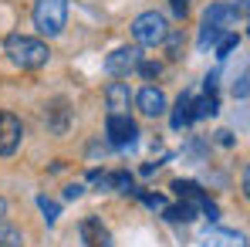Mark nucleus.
<instances>
[{
    "label": "nucleus",
    "instance_id": "1",
    "mask_svg": "<svg viewBox=\"0 0 250 247\" xmlns=\"http://www.w3.org/2000/svg\"><path fill=\"white\" fill-rule=\"evenodd\" d=\"M7 54L21 68H44L47 58H51V51H47L44 41H38V38H21V34L7 38Z\"/></svg>",
    "mask_w": 250,
    "mask_h": 247
},
{
    "label": "nucleus",
    "instance_id": "25",
    "mask_svg": "<svg viewBox=\"0 0 250 247\" xmlns=\"http://www.w3.org/2000/svg\"><path fill=\"white\" fill-rule=\"evenodd\" d=\"M82 193H84V186H82V183H71V186L64 190V197H68V200H78Z\"/></svg>",
    "mask_w": 250,
    "mask_h": 247
},
{
    "label": "nucleus",
    "instance_id": "14",
    "mask_svg": "<svg viewBox=\"0 0 250 247\" xmlns=\"http://www.w3.org/2000/svg\"><path fill=\"white\" fill-rule=\"evenodd\" d=\"M189 122H193V95H179L176 98V112H172V129H183Z\"/></svg>",
    "mask_w": 250,
    "mask_h": 247
},
{
    "label": "nucleus",
    "instance_id": "20",
    "mask_svg": "<svg viewBox=\"0 0 250 247\" xmlns=\"http://www.w3.org/2000/svg\"><path fill=\"white\" fill-rule=\"evenodd\" d=\"M227 31H216V27H207L203 24V34H200V47H209V44H216L220 38H223Z\"/></svg>",
    "mask_w": 250,
    "mask_h": 247
},
{
    "label": "nucleus",
    "instance_id": "13",
    "mask_svg": "<svg viewBox=\"0 0 250 247\" xmlns=\"http://www.w3.org/2000/svg\"><path fill=\"white\" fill-rule=\"evenodd\" d=\"M220 112V102H216V91H209L203 98H193V119H209V115H216Z\"/></svg>",
    "mask_w": 250,
    "mask_h": 247
},
{
    "label": "nucleus",
    "instance_id": "11",
    "mask_svg": "<svg viewBox=\"0 0 250 247\" xmlns=\"http://www.w3.org/2000/svg\"><path fill=\"white\" fill-rule=\"evenodd\" d=\"M105 98H108V109L112 115H128V102H132V91L125 82H112L105 88Z\"/></svg>",
    "mask_w": 250,
    "mask_h": 247
},
{
    "label": "nucleus",
    "instance_id": "21",
    "mask_svg": "<svg viewBox=\"0 0 250 247\" xmlns=\"http://www.w3.org/2000/svg\"><path fill=\"white\" fill-rule=\"evenodd\" d=\"M38 206H41V213H44V220H47V224H54V220H58V203H54V200L41 197V200H38Z\"/></svg>",
    "mask_w": 250,
    "mask_h": 247
},
{
    "label": "nucleus",
    "instance_id": "18",
    "mask_svg": "<svg viewBox=\"0 0 250 247\" xmlns=\"http://www.w3.org/2000/svg\"><path fill=\"white\" fill-rule=\"evenodd\" d=\"M237 44H240V34H223V38L216 41V58H227Z\"/></svg>",
    "mask_w": 250,
    "mask_h": 247
},
{
    "label": "nucleus",
    "instance_id": "15",
    "mask_svg": "<svg viewBox=\"0 0 250 247\" xmlns=\"http://www.w3.org/2000/svg\"><path fill=\"white\" fill-rule=\"evenodd\" d=\"M172 190L179 193V200H193V203L203 200V190H200V183H193V180H176Z\"/></svg>",
    "mask_w": 250,
    "mask_h": 247
},
{
    "label": "nucleus",
    "instance_id": "2",
    "mask_svg": "<svg viewBox=\"0 0 250 247\" xmlns=\"http://www.w3.org/2000/svg\"><path fill=\"white\" fill-rule=\"evenodd\" d=\"M68 24V0H38L34 3V27L47 34V38H58Z\"/></svg>",
    "mask_w": 250,
    "mask_h": 247
},
{
    "label": "nucleus",
    "instance_id": "24",
    "mask_svg": "<svg viewBox=\"0 0 250 247\" xmlns=\"http://www.w3.org/2000/svg\"><path fill=\"white\" fill-rule=\"evenodd\" d=\"M169 7H172V14H179V17H183V14L189 10V0H169Z\"/></svg>",
    "mask_w": 250,
    "mask_h": 247
},
{
    "label": "nucleus",
    "instance_id": "10",
    "mask_svg": "<svg viewBox=\"0 0 250 247\" xmlns=\"http://www.w3.org/2000/svg\"><path fill=\"white\" fill-rule=\"evenodd\" d=\"M203 247H247V237L240 230H223V227H213L203 234Z\"/></svg>",
    "mask_w": 250,
    "mask_h": 247
},
{
    "label": "nucleus",
    "instance_id": "7",
    "mask_svg": "<svg viewBox=\"0 0 250 247\" xmlns=\"http://www.w3.org/2000/svg\"><path fill=\"white\" fill-rule=\"evenodd\" d=\"M237 17H240L237 7H230V3H213L207 14H203V24H207V27H216V31H230V27L237 24Z\"/></svg>",
    "mask_w": 250,
    "mask_h": 247
},
{
    "label": "nucleus",
    "instance_id": "4",
    "mask_svg": "<svg viewBox=\"0 0 250 247\" xmlns=\"http://www.w3.org/2000/svg\"><path fill=\"white\" fill-rule=\"evenodd\" d=\"M105 132H108V142H112L115 149H128V146H135V139H139V125L132 122L128 115H108Z\"/></svg>",
    "mask_w": 250,
    "mask_h": 247
},
{
    "label": "nucleus",
    "instance_id": "27",
    "mask_svg": "<svg viewBox=\"0 0 250 247\" xmlns=\"http://www.w3.org/2000/svg\"><path fill=\"white\" fill-rule=\"evenodd\" d=\"M244 10H247V0H240V14H244Z\"/></svg>",
    "mask_w": 250,
    "mask_h": 247
},
{
    "label": "nucleus",
    "instance_id": "6",
    "mask_svg": "<svg viewBox=\"0 0 250 247\" xmlns=\"http://www.w3.org/2000/svg\"><path fill=\"white\" fill-rule=\"evenodd\" d=\"M21 135H24L21 119L14 112H0V156H14L21 146Z\"/></svg>",
    "mask_w": 250,
    "mask_h": 247
},
{
    "label": "nucleus",
    "instance_id": "23",
    "mask_svg": "<svg viewBox=\"0 0 250 247\" xmlns=\"http://www.w3.org/2000/svg\"><path fill=\"white\" fill-rule=\"evenodd\" d=\"M142 200L152 206V210H166V200H163L159 193H142Z\"/></svg>",
    "mask_w": 250,
    "mask_h": 247
},
{
    "label": "nucleus",
    "instance_id": "8",
    "mask_svg": "<svg viewBox=\"0 0 250 247\" xmlns=\"http://www.w3.org/2000/svg\"><path fill=\"white\" fill-rule=\"evenodd\" d=\"M82 241L88 247H112V234L98 217H84L82 220Z\"/></svg>",
    "mask_w": 250,
    "mask_h": 247
},
{
    "label": "nucleus",
    "instance_id": "16",
    "mask_svg": "<svg viewBox=\"0 0 250 247\" xmlns=\"http://www.w3.org/2000/svg\"><path fill=\"white\" fill-rule=\"evenodd\" d=\"M47 115H51V129H54L58 135H61V132L68 129V105H64L61 98H58V102H54V105L47 109Z\"/></svg>",
    "mask_w": 250,
    "mask_h": 247
},
{
    "label": "nucleus",
    "instance_id": "9",
    "mask_svg": "<svg viewBox=\"0 0 250 247\" xmlns=\"http://www.w3.org/2000/svg\"><path fill=\"white\" fill-rule=\"evenodd\" d=\"M135 102H139V112H142V115H149V119H159V115L166 112V95H163L159 88H152V85H149V88H142Z\"/></svg>",
    "mask_w": 250,
    "mask_h": 247
},
{
    "label": "nucleus",
    "instance_id": "22",
    "mask_svg": "<svg viewBox=\"0 0 250 247\" xmlns=\"http://www.w3.org/2000/svg\"><path fill=\"white\" fill-rule=\"evenodd\" d=\"M135 71H142L146 78H159L163 65H156V61H139V68H135Z\"/></svg>",
    "mask_w": 250,
    "mask_h": 247
},
{
    "label": "nucleus",
    "instance_id": "5",
    "mask_svg": "<svg viewBox=\"0 0 250 247\" xmlns=\"http://www.w3.org/2000/svg\"><path fill=\"white\" fill-rule=\"evenodd\" d=\"M139 61H142V51L132 44V47H119V51H112L108 54V61H105V71L112 75V78H128L135 68H139Z\"/></svg>",
    "mask_w": 250,
    "mask_h": 247
},
{
    "label": "nucleus",
    "instance_id": "26",
    "mask_svg": "<svg viewBox=\"0 0 250 247\" xmlns=\"http://www.w3.org/2000/svg\"><path fill=\"white\" fill-rule=\"evenodd\" d=\"M3 217H7V200L0 197V220H3Z\"/></svg>",
    "mask_w": 250,
    "mask_h": 247
},
{
    "label": "nucleus",
    "instance_id": "12",
    "mask_svg": "<svg viewBox=\"0 0 250 247\" xmlns=\"http://www.w3.org/2000/svg\"><path fill=\"white\" fill-rule=\"evenodd\" d=\"M172 224H189V220H196V213H200V203H193V200H183L179 206H166L163 210Z\"/></svg>",
    "mask_w": 250,
    "mask_h": 247
},
{
    "label": "nucleus",
    "instance_id": "3",
    "mask_svg": "<svg viewBox=\"0 0 250 247\" xmlns=\"http://www.w3.org/2000/svg\"><path fill=\"white\" fill-rule=\"evenodd\" d=\"M132 34H135V41L146 44V47H156V44H166V17L163 14H156V10H146V14H139L135 21H132Z\"/></svg>",
    "mask_w": 250,
    "mask_h": 247
},
{
    "label": "nucleus",
    "instance_id": "17",
    "mask_svg": "<svg viewBox=\"0 0 250 247\" xmlns=\"http://www.w3.org/2000/svg\"><path fill=\"white\" fill-rule=\"evenodd\" d=\"M0 247H24L21 230H17V227H10V224H3V220H0Z\"/></svg>",
    "mask_w": 250,
    "mask_h": 247
},
{
    "label": "nucleus",
    "instance_id": "19",
    "mask_svg": "<svg viewBox=\"0 0 250 247\" xmlns=\"http://www.w3.org/2000/svg\"><path fill=\"white\" fill-rule=\"evenodd\" d=\"M108 186H115L119 193H132V176L128 173H112L108 176Z\"/></svg>",
    "mask_w": 250,
    "mask_h": 247
}]
</instances>
